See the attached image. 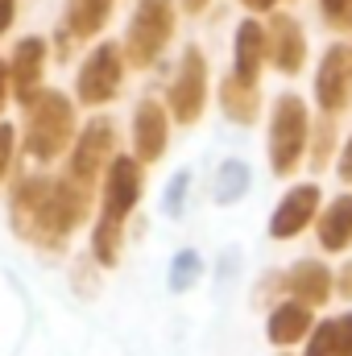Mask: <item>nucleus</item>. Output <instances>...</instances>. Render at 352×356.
Listing matches in <instances>:
<instances>
[{"instance_id":"1","label":"nucleus","mask_w":352,"mask_h":356,"mask_svg":"<svg viewBox=\"0 0 352 356\" xmlns=\"http://www.w3.org/2000/svg\"><path fill=\"white\" fill-rule=\"evenodd\" d=\"M145 191V175H141V162L133 158H112L108 175H104V211H99V224H95V236H91V257L99 266H116L120 261V245H125V220L129 211L137 207Z\"/></svg>"},{"instance_id":"2","label":"nucleus","mask_w":352,"mask_h":356,"mask_svg":"<svg viewBox=\"0 0 352 356\" xmlns=\"http://www.w3.org/2000/svg\"><path fill=\"white\" fill-rule=\"evenodd\" d=\"M75 133V104L63 91H33L25 99V149L38 162H54Z\"/></svg>"},{"instance_id":"3","label":"nucleus","mask_w":352,"mask_h":356,"mask_svg":"<svg viewBox=\"0 0 352 356\" xmlns=\"http://www.w3.org/2000/svg\"><path fill=\"white\" fill-rule=\"evenodd\" d=\"M311 141V120H307V104L298 95H278L273 99V116H269V162L273 175H294L303 154Z\"/></svg>"},{"instance_id":"4","label":"nucleus","mask_w":352,"mask_h":356,"mask_svg":"<svg viewBox=\"0 0 352 356\" xmlns=\"http://www.w3.org/2000/svg\"><path fill=\"white\" fill-rule=\"evenodd\" d=\"M175 33V0H137L133 21H129V38H125V58L145 71L158 63V54L166 50Z\"/></svg>"},{"instance_id":"5","label":"nucleus","mask_w":352,"mask_h":356,"mask_svg":"<svg viewBox=\"0 0 352 356\" xmlns=\"http://www.w3.org/2000/svg\"><path fill=\"white\" fill-rule=\"evenodd\" d=\"M50 182L54 178H21L8 199V220L21 241L46 249V207H50Z\"/></svg>"},{"instance_id":"6","label":"nucleus","mask_w":352,"mask_h":356,"mask_svg":"<svg viewBox=\"0 0 352 356\" xmlns=\"http://www.w3.org/2000/svg\"><path fill=\"white\" fill-rule=\"evenodd\" d=\"M203 99H207V58L199 50H186L178 63L175 88H170V112L182 124H195L203 116Z\"/></svg>"},{"instance_id":"7","label":"nucleus","mask_w":352,"mask_h":356,"mask_svg":"<svg viewBox=\"0 0 352 356\" xmlns=\"http://www.w3.org/2000/svg\"><path fill=\"white\" fill-rule=\"evenodd\" d=\"M315 99L323 112H340L352 99V50L349 46H328L319 71H315Z\"/></svg>"},{"instance_id":"8","label":"nucleus","mask_w":352,"mask_h":356,"mask_svg":"<svg viewBox=\"0 0 352 356\" xmlns=\"http://www.w3.org/2000/svg\"><path fill=\"white\" fill-rule=\"evenodd\" d=\"M112 145H116V129H112V120H91L88 129L79 133V141H75V149H71V170L67 175H75L79 182H88L95 186V178H99V166L112 158Z\"/></svg>"},{"instance_id":"9","label":"nucleus","mask_w":352,"mask_h":356,"mask_svg":"<svg viewBox=\"0 0 352 356\" xmlns=\"http://www.w3.org/2000/svg\"><path fill=\"white\" fill-rule=\"evenodd\" d=\"M116 91H120V50L104 42L88 63H83V71H79V99L88 108H99Z\"/></svg>"},{"instance_id":"10","label":"nucleus","mask_w":352,"mask_h":356,"mask_svg":"<svg viewBox=\"0 0 352 356\" xmlns=\"http://www.w3.org/2000/svg\"><path fill=\"white\" fill-rule=\"evenodd\" d=\"M265 54H269V63L282 75H298L303 63H307V33H303V25L294 17L278 13L269 21V33H265Z\"/></svg>"},{"instance_id":"11","label":"nucleus","mask_w":352,"mask_h":356,"mask_svg":"<svg viewBox=\"0 0 352 356\" xmlns=\"http://www.w3.org/2000/svg\"><path fill=\"white\" fill-rule=\"evenodd\" d=\"M319 186L315 182H303V186H294L282 203H278V211L269 216V236H278V241H286V236H298L315 216H319Z\"/></svg>"},{"instance_id":"12","label":"nucleus","mask_w":352,"mask_h":356,"mask_svg":"<svg viewBox=\"0 0 352 356\" xmlns=\"http://www.w3.org/2000/svg\"><path fill=\"white\" fill-rule=\"evenodd\" d=\"M166 141H170V120H166V108L158 99H145L137 108V120H133V145H137V162H158L166 154Z\"/></svg>"},{"instance_id":"13","label":"nucleus","mask_w":352,"mask_h":356,"mask_svg":"<svg viewBox=\"0 0 352 356\" xmlns=\"http://www.w3.org/2000/svg\"><path fill=\"white\" fill-rule=\"evenodd\" d=\"M42 71H46V42L42 38H21L17 54H13V67H8V83H13L21 104L33 99V91L42 83Z\"/></svg>"},{"instance_id":"14","label":"nucleus","mask_w":352,"mask_h":356,"mask_svg":"<svg viewBox=\"0 0 352 356\" xmlns=\"http://www.w3.org/2000/svg\"><path fill=\"white\" fill-rule=\"evenodd\" d=\"M311 327H315V315H311V307L298 302V298H294V302H282V307L269 311V340H273L278 348H290V344L307 340Z\"/></svg>"},{"instance_id":"15","label":"nucleus","mask_w":352,"mask_h":356,"mask_svg":"<svg viewBox=\"0 0 352 356\" xmlns=\"http://www.w3.org/2000/svg\"><path fill=\"white\" fill-rule=\"evenodd\" d=\"M282 286H286L298 302H307V307H323L328 294H332V269L319 266V261H298Z\"/></svg>"},{"instance_id":"16","label":"nucleus","mask_w":352,"mask_h":356,"mask_svg":"<svg viewBox=\"0 0 352 356\" xmlns=\"http://www.w3.org/2000/svg\"><path fill=\"white\" fill-rule=\"evenodd\" d=\"M220 104H224L228 120H237V124H253V120H257V108H262L257 83L232 71V75L224 79V88H220Z\"/></svg>"},{"instance_id":"17","label":"nucleus","mask_w":352,"mask_h":356,"mask_svg":"<svg viewBox=\"0 0 352 356\" xmlns=\"http://www.w3.org/2000/svg\"><path fill=\"white\" fill-rule=\"evenodd\" d=\"M319 245L340 253L352 245V195H336L328 211H319Z\"/></svg>"},{"instance_id":"18","label":"nucleus","mask_w":352,"mask_h":356,"mask_svg":"<svg viewBox=\"0 0 352 356\" xmlns=\"http://www.w3.org/2000/svg\"><path fill=\"white\" fill-rule=\"evenodd\" d=\"M112 17V0H67V25L71 38H95Z\"/></svg>"},{"instance_id":"19","label":"nucleus","mask_w":352,"mask_h":356,"mask_svg":"<svg viewBox=\"0 0 352 356\" xmlns=\"http://www.w3.org/2000/svg\"><path fill=\"white\" fill-rule=\"evenodd\" d=\"M262 63H265V29L257 21H241V29H237V75L257 79Z\"/></svg>"},{"instance_id":"20","label":"nucleus","mask_w":352,"mask_h":356,"mask_svg":"<svg viewBox=\"0 0 352 356\" xmlns=\"http://www.w3.org/2000/svg\"><path fill=\"white\" fill-rule=\"evenodd\" d=\"M249 191V166L245 162H224L220 170H216V186H211V199L216 203H237L241 195Z\"/></svg>"},{"instance_id":"21","label":"nucleus","mask_w":352,"mask_h":356,"mask_svg":"<svg viewBox=\"0 0 352 356\" xmlns=\"http://www.w3.org/2000/svg\"><path fill=\"white\" fill-rule=\"evenodd\" d=\"M199 273H203L199 253H195V249H182L175 257V266H170V290H175V294H186V290L199 282Z\"/></svg>"},{"instance_id":"22","label":"nucleus","mask_w":352,"mask_h":356,"mask_svg":"<svg viewBox=\"0 0 352 356\" xmlns=\"http://www.w3.org/2000/svg\"><path fill=\"white\" fill-rule=\"evenodd\" d=\"M186 191H191V170H178V175L170 178V186H166V195H162V211H166L170 220H178V216H182Z\"/></svg>"},{"instance_id":"23","label":"nucleus","mask_w":352,"mask_h":356,"mask_svg":"<svg viewBox=\"0 0 352 356\" xmlns=\"http://www.w3.org/2000/svg\"><path fill=\"white\" fill-rule=\"evenodd\" d=\"M307 356H336V323H319V327H311Z\"/></svg>"},{"instance_id":"24","label":"nucleus","mask_w":352,"mask_h":356,"mask_svg":"<svg viewBox=\"0 0 352 356\" xmlns=\"http://www.w3.org/2000/svg\"><path fill=\"white\" fill-rule=\"evenodd\" d=\"M319 8H323L328 25H336V29H352V0H319Z\"/></svg>"},{"instance_id":"25","label":"nucleus","mask_w":352,"mask_h":356,"mask_svg":"<svg viewBox=\"0 0 352 356\" xmlns=\"http://www.w3.org/2000/svg\"><path fill=\"white\" fill-rule=\"evenodd\" d=\"M332 141H336V124H332V112H328V120L319 124V137H315V166H328V149H332Z\"/></svg>"},{"instance_id":"26","label":"nucleus","mask_w":352,"mask_h":356,"mask_svg":"<svg viewBox=\"0 0 352 356\" xmlns=\"http://www.w3.org/2000/svg\"><path fill=\"white\" fill-rule=\"evenodd\" d=\"M13 141H17L13 124H0V178L8 175V162H13Z\"/></svg>"},{"instance_id":"27","label":"nucleus","mask_w":352,"mask_h":356,"mask_svg":"<svg viewBox=\"0 0 352 356\" xmlns=\"http://www.w3.org/2000/svg\"><path fill=\"white\" fill-rule=\"evenodd\" d=\"M336 356H352V315L336 319Z\"/></svg>"},{"instance_id":"28","label":"nucleus","mask_w":352,"mask_h":356,"mask_svg":"<svg viewBox=\"0 0 352 356\" xmlns=\"http://www.w3.org/2000/svg\"><path fill=\"white\" fill-rule=\"evenodd\" d=\"M13 17H17V0H0V33L13 29Z\"/></svg>"},{"instance_id":"29","label":"nucleus","mask_w":352,"mask_h":356,"mask_svg":"<svg viewBox=\"0 0 352 356\" xmlns=\"http://www.w3.org/2000/svg\"><path fill=\"white\" fill-rule=\"evenodd\" d=\"M336 290L344 294V298H352V261L344 269H340V282H336Z\"/></svg>"},{"instance_id":"30","label":"nucleus","mask_w":352,"mask_h":356,"mask_svg":"<svg viewBox=\"0 0 352 356\" xmlns=\"http://www.w3.org/2000/svg\"><path fill=\"white\" fill-rule=\"evenodd\" d=\"M340 178H344V182H352V141L344 145V158H340Z\"/></svg>"},{"instance_id":"31","label":"nucleus","mask_w":352,"mask_h":356,"mask_svg":"<svg viewBox=\"0 0 352 356\" xmlns=\"http://www.w3.org/2000/svg\"><path fill=\"white\" fill-rule=\"evenodd\" d=\"M241 4H245V8H253V13H269L278 0H241Z\"/></svg>"},{"instance_id":"32","label":"nucleus","mask_w":352,"mask_h":356,"mask_svg":"<svg viewBox=\"0 0 352 356\" xmlns=\"http://www.w3.org/2000/svg\"><path fill=\"white\" fill-rule=\"evenodd\" d=\"M4 95H8V67L0 63V108H4Z\"/></svg>"},{"instance_id":"33","label":"nucleus","mask_w":352,"mask_h":356,"mask_svg":"<svg viewBox=\"0 0 352 356\" xmlns=\"http://www.w3.org/2000/svg\"><path fill=\"white\" fill-rule=\"evenodd\" d=\"M207 4H211V0H182V8H186V13H203Z\"/></svg>"}]
</instances>
